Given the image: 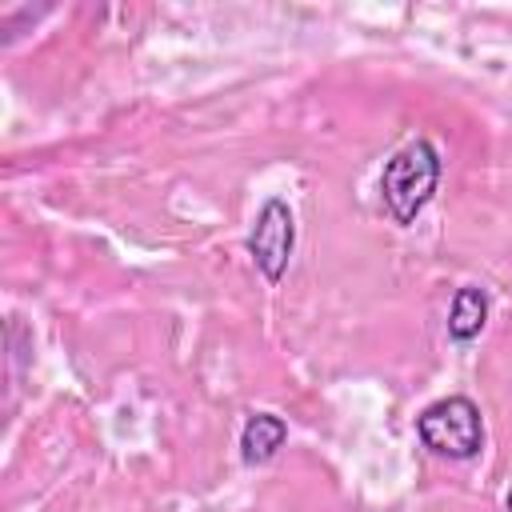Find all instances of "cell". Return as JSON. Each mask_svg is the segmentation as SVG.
Masks as SVG:
<instances>
[{"label": "cell", "instance_id": "5b68a950", "mask_svg": "<svg viewBox=\"0 0 512 512\" xmlns=\"http://www.w3.org/2000/svg\"><path fill=\"white\" fill-rule=\"evenodd\" d=\"M284 440H288V424L276 412H256L240 432V456L244 464H264L284 448Z\"/></svg>", "mask_w": 512, "mask_h": 512}, {"label": "cell", "instance_id": "6da1fadb", "mask_svg": "<svg viewBox=\"0 0 512 512\" xmlns=\"http://www.w3.org/2000/svg\"><path fill=\"white\" fill-rule=\"evenodd\" d=\"M440 184V152L428 140H412L384 160L380 172V204L396 224H412Z\"/></svg>", "mask_w": 512, "mask_h": 512}, {"label": "cell", "instance_id": "7a4b0ae2", "mask_svg": "<svg viewBox=\"0 0 512 512\" xmlns=\"http://www.w3.org/2000/svg\"><path fill=\"white\" fill-rule=\"evenodd\" d=\"M416 436L436 456L472 460L484 448V420L468 396H444L416 416Z\"/></svg>", "mask_w": 512, "mask_h": 512}, {"label": "cell", "instance_id": "277c9868", "mask_svg": "<svg viewBox=\"0 0 512 512\" xmlns=\"http://www.w3.org/2000/svg\"><path fill=\"white\" fill-rule=\"evenodd\" d=\"M484 324H488V292L476 284L456 288L452 308H448V336L456 344H472L484 332Z\"/></svg>", "mask_w": 512, "mask_h": 512}, {"label": "cell", "instance_id": "8992f818", "mask_svg": "<svg viewBox=\"0 0 512 512\" xmlns=\"http://www.w3.org/2000/svg\"><path fill=\"white\" fill-rule=\"evenodd\" d=\"M508 512H512V492H508Z\"/></svg>", "mask_w": 512, "mask_h": 512}, {"label": "cell", "instance_id": "3957f363", "mask_svg": "<svg viewBox=\"0 0 512 512\" xmlns=\"http://www.w3.org/2000/svg\"><path fill=\"white\" fill-rule=\"evenodd\" d=\"M292 248H296V220H292V208H288L280 196H272V200H264V208H260L256 220H252L248 256H252V264L260 268V276H264L268 284H280L284 272H288Z\"/></svg>", "mask_w": 512, "mask_h": 512}]
</instances>
